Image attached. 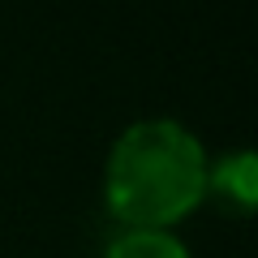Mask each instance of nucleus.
<instances>
[{"mask_svg":"<svg viewBox=\"0 0 258 258\" xmlns=\"http://www.w3.org/2000/svg\"><path fill=\"white\" fill-rule=\"evenodd\" d=\"M207 194H220L237 215L258 203V164L249 151H232L220 164H207Z\"/></svg>","mask_w":258,"mask_h":258,"instance_id":"2","label":"nucleus"},{"mask_svg":"<svg viewBox=\"0 0 258 258\" xmlns=\"http://www.w3.org/2000/svg\"><path fill=\"white\" fill-rule=\"evenodd\" d=\"M103 258H189V254L176 237H168L159 228H129L125 237H116L108 245Z\"/></svg>","mask_w":258,"mask_h":258,"instance_id":"3","label":"nucleus"},{"mask_svg":"<svg viewBox=\"0 0 258 258\" xmlns=\"http://www.w3.org/2000/svg\"><path fill=\"white\" fill-rule=\"evenodd\" d=\"M207 198L203 142L176 120H138L116 138L103 172V203L125 228L185 220Z\"/></svg>","mask_w":258,"mask_h":258,"instance_id":"1","label":"nucleus"}]
</instances>
